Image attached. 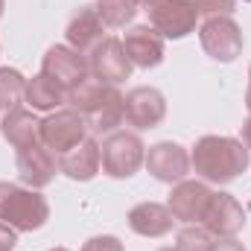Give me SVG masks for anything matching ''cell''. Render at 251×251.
<instances>
[{
    "label": "cell",
    "mask_w": 251,
    "mask_h": 251,
    "mask_svg": "<svg viewBox=\"0 0 251 251\" xmlns=\"http://www.w3.org/2000/svg\"><path fill=\"white\" fill-rule=\"evenodd\" d=\"M88 67H91V76L105 85H120L131 73V62L126 56L120 38H102L88 53Z\"/></svg>",
    "instance_id": "30bf717a"
},
{
    "label": "cell",
    "mask_w": 251,
    "mask_h": 251,
    "mask_svg": "<svg viewBox=\"0 0 251 251\" xmlns=\"http://www.w3.org/2000/svg\"><path fill=\"white\" fill-rule=\"evenodd\" d=\"M3 6H6V0H0V18H3Z\"/></svg>",
    "instance_id": "4dcf8cb0"
},
{
    "label": "cell",
    "mask_w": 251,
    "mask_h": 251,
    "mask_svg": "<svg viewBox=\"0 0 251 251\" xmlns=\"http://www.w3.org/2000/svg\"><path fill=\"white\" fill-rule=\"evenodd\" d=\"M210 196L213 190L207 187L204 181H178L173 193H170V213L178 219V222H187V225H199L207 213V204H210Z\"/></svg>",
    "instance_id": "4fadbf2b"
},
{
    "label": "cell",
    "mask_w": 251,
    "mask_h": 251,
    "mask_svg": "<svg viewBox=\"0 0 251 251\" xmlns=\"http://www.w3.org/2000/svg\"><path fill=\"white\" fill-rule=\"evenodd\" d=\"M173 222H176V216L170 213V207L158 204V201H140L128 210V228L140 237H149V240L170 234Z\"/></svg>",
    "instance_id": "ac0fdd59"
},
{
    "label": "cell",
    "mask_w": 251,
    "mask_h": 251,
    "mask_svg": "<svg viewBox=\"0 0 251 251\" xmlns=\"http://www.w3.org/2000/svg\"><path fill=\"white\" fill-rule=\"evenodd\" d=\"M100 167H102V158H100V143L94 137H85L79 146L59 155V173H64L73 181H91L100 173Z\"/></svg>",
    "instance_id": "e0dca14e"
},
{
    "label": "cell",
    "mask_w": 251,
    "mask_h": 251,
    "mask_svg": "<svg viewBox=\"0 0 251 251\" xmlns=\"http://www.w3.org/2000/svg\"><path fill=\"white\" fill-rule=\"evenodd\" d=\"M167 117V100L158 88H134L126 94V123L134 128H155Z\"/></svg>",
    "instance_id": "5bb4252c"
},
{
    "label": "cell",
    "mask_w": 251,
    "mask_h": 251,
    "mask_svg": "<svg viewBox=\"0 0 251 251\" xmlns=\"http://www.w3.org/2000/svg\"><path fill=\"white\" fill-rule=\"evenodd\" d=\"M149 12V26L161 32V38H184L196 29L201 12L196 0H158Z\"/></svg>",
    "instance_id": "52a82bcc"
},
{
    "label": "cell",
    "mask_w": 251,
    "mask_h": 251,
    "mask_svg": "<svg viewBox=\"0 0 251 251\" xmlns=\"http://www.w3.org/2000/svg\"><path fill=\"white\" fill-rule=\"evenodd\" d=\"M199 41L204 47V53L216 62H234L243 53V29L237 26V21L231 15H213L204 18L199 26Z\"/></svg>",
    "instance_id": "5b68a950"
},
{
    "label": "cell",
    "mask_w": 251,
    "mask_h": 251,
    "mask_svg": "<svg viewBox=\"0 0 251 251\" xmlns=\"http://www.w3.org/2000/svg\"><path fill=\"white\" fill-rule=\"evenodd\" d=\"M100 158H102V173L105 176L131 178L146 161V146L134 131H111L100 146Z\"/></svg>",
    "instance_id": "277c9868"
},
{
    "label": "cell",
    "mask_w": 251,
    "mask_h": 251,
    "mask_svg": "<svg viewBox=\"0 0 251 251\" xmlns=\"http://www.w3.org/2000/svg\"><path fill=\"white\" fill-rule=\"evenodd\" d=\"M15 164H18L21 181L29 184L32 190L47 187V184L56 178V173H59V158H56L41 140H35V143H29V146H21Z\"/></svg>",
    "instance_id": "8fae6325"
},
{
    "label": "cell",
    "mask_w": 251,
    "mask_h": 251,
    "mask_svg": "<svg viewBox=\"0 0 251 251\" xmlns=\"http://www.w3.org/2000/svg\"><path fill=\"white\" fill-rule=\"evenodd\" d=\"M246 105H249V111H251V70H249V91H246Z\"/></svg>",
    "instance_id": "f1b7e54d"
},
{
    "label": "cell",
    "mask_w": 251,
    "mask_h": 251,
    "mask_svg": "<svg viewBox=\"0 0 251 251\" xmlns=\"http://www.w3.org/2000/svg\"><path fill=\"white\" fill-rule=\"evenodd\" d=\"M102 32H105V24H102L97 6H82V9L70 18V24H67V29H64L67 47H73V50L82 53V56H88V53L105 38Z\"/></svg>",
    "instance_id": "2e32d148"
},
{
    "label": "cell",
    "mask_w": 251,
    "mask_h": 251,
    "mask_svg": "<svg viewBox=\"0 0 251 251\" xmlns=\"http://www.w3.org/2000/svg\"><path fill=\"white\" fill-rule=\"evenodd\" d=\"M24 102L32 111H56L59 105L67 102V91L59 88L53 79H47L44 73L26 79V91H24Z\"/></svg>",
    "instance_id": "ffe728a7"
},
{
    "label": "cell",
    "mask_w": 251,
    "mask_h": 251,
    "mask_svg": "<svg viewBox=\"0 0 251 251\" xmlns=\"http://www.w3.org/2000/svg\"><path fill=\"white\" fill-rule=\"evenodd\" d=\"M201 225H204L216 240L237 237V234L246 228V210H243V204H240L231 193H213Z\"/></svg>",
    "instance_id": "7c38bea8"
},
{
    "label": "cell",
    "mask_w": 251,
    "mask_h": 251,
    "mask_svg": "<svg viewBox=\"0 0 251 251\" xmlns=\"http://www.w3.org/2000/svg\"><path fill=\"white\" fill-rule=\"evenodd\" d=\"M213 251H246L243 243H237V237H225V240H216Z\"/></svg>",
    "instance_id": "4316f807"
},
{
    "label": "cell",
    "mask_w": 251,
    "mask_h": 251,
    "mask_svg": "<svg viewBox=\"0 0 251 251\" xmlns=\"http://www.w3.org/2000/svg\"><path fill=\"white\" fill-rule=\"evenodd\" d=\"M249 146L237 137H219V134L199 137L190 155V167L196 170V176L213 184H228L240 178L249 170Z\"/></svg>",
    "instance_id": "6da1fadb"
},
{
    "label": "cell",
    "mask_w": 251,
    "mask_h": 251,
    "mask_svg": "<svg viewBox=\"0 0 251 251\" xmlns=\"http://www.w3.org/2000/svg\"><path fill=\"white\" fill-rule=\"evenodd\" d=\"M50 251H67V249H50Z\"/></svg>",
    "instance_id": "d6a6232c"
},
{
    "label": "cell",
    "mask_w": 251,
    "mask_h": 251,
    "mask_svg": "<svg viewBox=\"0 0 251 251\" xmlns=\"http://www.w3.org/2000/svg\"><path fill=\"white\" fill-rule=\"evenodd\" d=\"M123 50L131 67H158L164 62V38L155 26H131L123 38Z\"/></svg>",
    "instance_id": "9a60e30c"
},
{
    "label": "cell",
    "mask_w": 251,
    "mask_h": 251,
    "mask_svg": "<svg viewBox=\"0 0 251 251\" xmlns=\"http://www.w3.org/2000/svg\"><path fill=\"white\" fill-rule=\"evenodd\" d=\"M82 251H126L123 243L117 240V237H111V234H102V237H91Z\"/></svg>",
    "instance_id": "d4e9b609"
},
{
    "label": "cell",
    "mask_w": 251,
    "mask_h": 251,
    "mask_svg": "<svg viewBox=\"0 0 251 251\" xmlns=\"http://www.w3.org/2000/svg\"><path fill=\"white\" fill-rule=\"evenodd\" d=\"M216 237L204 225H187L176 237V251H213Z\"/></svg>",
    "instance_id": "603a6c76"
},
{
    "label": "cell",
    "mask_w": 251,
    "mask_h": 251,
    "mask_svg": "<svg viewBox=\"0 0 251 251\" xmlns=\"http://www.w3.org/2000/svg\"><path fill=\"white\" fill-rule=\"evenodd\" d=\"M67 102L88 120L91 131L97 134H111L126 120V97L117 91V85H105L94 76L70 91Z\"/></svg>",
    "instance_id": "7a4b0ae2"
},
{
    "label": "cell",
    "mask_w": 251,
    "mask_h": 251,
    "mask_svg": "<svg viewBox=\"0 0 251 251\" xmlns=\"http://www.w3.org/2000/svg\"><path fill=\"white\" fill-rule=\"evenodd\" d=\"M88 131H91V126H88V120L76 108H62V111H56V114H50V117L41 120L38 137L59 158L64 152H70L73 146H79L88 137Z\"/></svg>",
    "instance_id": "8992f818"
},
{
    "label": "cell",
    "mask_w": 251,
    "mask_h": 251,
    "mask_svg": "<svg viewBox=\"0 0 251 251\" xmlns=\"http://www.w3.org/2000/svg\"><path fill=\"white\" fill-rule=\"evenodd\" d=\"M243 143L251 149V111H249V120H246V126H243Z\"/></svg>",
    "instance_id": "83f0119b"
},
{
    "label": "cell",
    "mask_w": 251,
    "mask_h": 251,
    "mask_svg": "<svg viewBox=\"0 0 251 251\" xmlns=\"http://www.w3.org/2000/svg\"><path fill=\"white\" fill-rule=\"evenodd\" d=\"M50 219V204L38 190L0 181V222L15 231H38Z\"/></svg>",
    "instance_id": "3957f363"
},
{
    "label": "cell",
    "mask_w": 251,
    "mask_h": 251,
    "mask_svg": "<svg viewBox=\"0 0 251 251\" xmlns=\"http://www.w3.org/2000/svg\"><path fill=\"white\" fill-rule=\"evenodd\" d=\"M41 73L47 79H53L59 88H64L67 94L76 91L82 82L91 79V67H88V56L76 53L73 47L67 44H56L47 50L44 62H41Z\"/></svg>",
    "instance_id": "ba28073f"
},
{
    "label": "cell",
    "mask_w": 251,
    "mask_h": 251,
    "mask_svg": "<svg viewBox=\"0 0 251 251\" xmlns=\"http://www.w3.org/2000/svg\"><path fill=\"white\" fill-rule=\"evenodd\" d=\"M38 128H41V120L35 117L32 108H24V105L9 108L6 117L0 120V131H3V137H6L15 149L41 140V137H38Z\"/></svg>",
    "instance_id": "d6986e66"
},
{
    "label": "cell",
    "mask_w": 251,
    "mask_h": 251,
    "mask_svg": "<svg viewBox=\"0 0 251 251\" xmlns=\"http://www.w3.org/2000/svg\"><path fill=\"white\" fill-rule=\"evenodd\" d=\"M24 91H26V79L21 76V70H15V67H0V108L9 111V108L21 105Z\"/></svg>",
    "instance_id": "7402d4cb"
},
{
    "label": "cell",
    "mask_w": 251,
    "mask_h": 251,
    "mask_svg": "<svg viewBox=\"0 0 251 251\" xmlns=\"http://www.w3.org/2000/svg\"><path fill=\"white\" fill-rule=\"evenodd\" d=\"M158 251H176V249H158Z\"/></svg>",
    "instance_id": "1f68e13d"
},
{
    "label": "cell",
    "mask_w": 251,
    "mask_h": 251,
    "mask_svg": "<svg viewBox=\"0 0 251 251\" xmlns=\"http://www.w3.org/2000/svg\"><path fill=\"white\" fill-rule=\"evenodd\" d=\"M137 0H97V12L102 18L105 26L111 29H123L126 24H131V18L137 15Z\"/></svg>",
    "instance_id": "44dd1931"
},
{
    "label": "cell",
    "mask_w": 251,
    "mask_h": 251,
    "mask_svg": "<svg viewBox=\"0 0 251 251\" xmlns=\"http://www.w3.org/2000/svg\"><path fill=\"white\" fill-rule=\"evenodd\" d=\"M146 170L152 178L164 181V184H178L184 181V176L190 173V155L184 146L173 143V140H161L155 146H149L146 152Z\"/></svg>",
    "instance_id": "9c48e42d"
},
{
    "label": "cell",
    "mask_w": 251,
    "mask_h": 251,
    "mask_svg": "<svg viewBox=\"0 0 251 251\" xmlns=\"http://www.w3.org/2000/svg\"><path fill=\"white\" fill-rule=\"evenodd\" d=\"M18 243V231L6 222H0V251H12Z\"/></svg>",
    "instance_id": "484cf974"
},
{
    "label": "cell",
    "mask_w": 251,
    "mask_h": 251,
    "mask_svg": "<svg viewBox=\"0 0 251 251\" xmlns=\"http://www.w3.org/2000/svg\"><path fill=\"white\" fill-rule=\"evenodd\" d=\"M196 6L201 15L213 18V15H231L237 9V0H196Z\"/></svg>",
    "instance_id": "cb8c5ba5"
},
{
    "label": "cell",
    "mask_w": 251,
    "mask_h": 251,
    "mask_svg": "<svg viewBox=\"0 0 251 251\" xmlns=\"http://www.w3.org/2000/svg\"><path fill=\"white\" fill-rule=\"evenodd\" d=\"M137 3H140V6H143V9H152V6H155V3H158V0H137Z\"/></svg>",
    "instance_id": "f546056e"
}]
</instances>
